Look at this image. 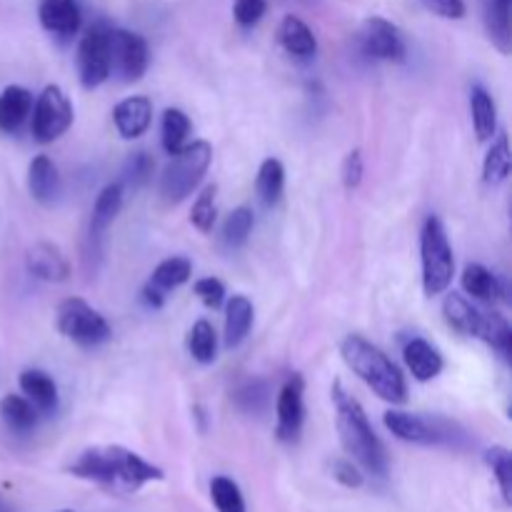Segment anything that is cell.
Returning a JSON list of instances; mask_svg holds the SVG:
<instances>
[{"instance_id":"23","label":"cell","mask_w":512,"mask_h":512,"mask_svg":"<svg viewBox=\"0 0 512 512\" xmlns=\"http://www.w3.org/2000/svg\"><path fill=\"white\" fill-rule=\"evenodd\" d=\"M33 110V95L23 85H8L0 93V133H18L30 118Z\"/></svg>"},{"instance_id":"19","label":"cell","mask_w":512,"mask_h":512,"mask_svg":"<svg viewBox=\"0 0 512 512\" xmlns=\"http://www.w3.org/2000/svg\"><path fill=\"white\" fill-rule=\"evenodd\" d=\"M123 195H125L123 183H110L105 185V188L98 193V198H95L93 213H90V228H88V238L90 243H93V248H100L103 235L108 233L110 223L118 218L120 208H123Z\"/></svg>"},{"instance_id":"32","label":"cell","mask_w":512,"mask_h":512,"mask_svg":"<svg viewBox=\"0 0 512 512\" xmlns=\"http://www.w3.org/2000/svg\"><path fill=\"white\" fill-rule=\"evenodd\" d=\"M188 353L195 363L210 365L218 358V335L208 320H198L188 333Z\"/></svg>"},{"instance_id":"43","label":"cell","mask_w":512,"mask_h":512,"mask_svg":"<svg viewBox=\"0 0 512 512\" xmlns=\"http://www.w3.org/2000/svg\"><path fill=\"white\" fill-rule=\"evenodd\" d=\"M425 8L430 10V13L440 15V18L445 20H460L465 18V0H423Z\"/></svg>"},{"instance_id":"39","label":"cell","mask_w":512,"mask_h":512,"mask_svg":"<svg viewBox=\"0 0 512 512\" xmlns=\"http://www.w3.org/2000/svg\"><path fill=\"white\" fill-rule=\"evenodd\" d=\"M265 10H268V0H235L233 18L243 28H253L263 20Z\"/></svg>"},{"instance_id":"1","label":"cell","mask_w":512,"mask_h":512,"mask_svg":"<svg viewBox=\"0 0 512 512\" xmlns=\"http://www.w3.org/2000/svg\"><path fill=\"white\" fill-rule=\"evenodd\" d=\"M68 470L75 478L88 480V483H95L100 488L110 490V493L120 495L138 493L143 485L158 483V480L165 478L158 465L148 463L138 453L123 448V445L88 448L85 453L78 455V460Z\"/></svg>"},{"instance_id":"29","label":"cell","mask_w":512,"mask_h":512,"mask_svg":"<svg viewBox=\"0 0 512 512\" xmlns=\"http://www.w3.org/2000/svg\"><path fill=\"white\" fill-rule=\"evenodd\" d=\"M255 190L263 205L273 208L280 203L285 190V165L278 158H265L258 168V178H255Z\"/></svg>"},{"instance_id":"41","label":"cell","mask_w":512,"mask_h":512,"mask_svg":"<svg viewBox=\"0 0 512 512\" xmlns=\"http://www.w3.org/2000/svg\"><path fill=\"white\" fill-rule=\"evenodd\" d=\"M363 173H365V163H363V153L360 150H350L343 160V185L348 190H355L360 183H363Z\"/></svg>"},{"instance_id":"5","label":"cell","mask_w":512,"mask_h":512,"mask_svg":"<svg viewBox=\"0 0 512 512\" xmlns=\"http://www.w3.org/2000/svg\"><path fill=\"white\" fill-rule=\"evenodd\" d=\"M210 163H213V145L208 140H193L170 155L168 165L160 175L158 193L168 205H178L203 183L205 173H208Z\"/></svg>"},{"instance_id":"27","label":"cell","mask_w":512,"mask_h":512,"mask_svg":"<svg viewBox=\"0 0 512 512\" xmlns=\"http://www.w3.org/2000/svg\"><path fill=\"white\" fill-rule=\"evenodd\" d=\"M0 418H3V423L8 425L13 433H30V430H35V425H38L40 420V413L35 410V405L30 403L25 395H5L3 400H0Z\"/></svg>"},{"instance_id":"12","label":"cell","mask_w":512,"mask_h":512,"mask_svg":"<svg viewBox=\"0 0 512 512\" xmlns=\"http://www.w3.org/2000/svg\"><path fill=\"white\" fill-rule=\"evenodd\" d=\"M110 58H113V70L123 75L125 83H138L150 65L148 43L133 30L110 28Z\"/></svg>"},{"instance_id":"44","label":"cell","mask_w":512,"mask_h":512,"mask_svg":"<svg viewBox=\"0 0 512 512\" xmlns=\"http://www.w3.org/2000/svg\"><path fill=\"white\" fill-rule=\"evenodd\" d=\"M60 512H70V510H60Z\"/></svg>"},{"instance_id":"20","label":"cell","mask_w":512,"mask_h":512,"mask_svg":"<svg viewBox=\"0 0 512 512\" xmlns=\"http://www.w3.org/2000/svg\"><path fill=\"white\" fill-rule=\"evenodd\" d=\"M405 365H408L410 375H413L418 383H428V380H435L445 368L443 355L438 353V348L428 343L423 338H413L405 343L403 348Z\"/></svg>"},{"instance_id":"38","label":"cell","mask_w":512,"mask_h":512,"mask_svg":"<svg viewBox=\"0 0 512 512\" xmlns=\"http://www.w3.org/2000/svg\"><path fill=\"white\" fill-rule=\"evenodd\" d=\"M235 403L245 413H260L268 405V385L263 380H250L235 393Z\"/></svg>"},{"instance_id":"25","label":"cell","mask_w":512,"mask_h":512,"mask_svg":"<svg viewBox=\"0 0 512 512\" xmlns=\"http://www.w3.org/2000/svg\"><path fill=\"white\" fill-rule=\"evenodd\" d=\"M470 113H473V128L478 140L485 143L498 135V105L483 85H473L470 90Z\"/></svg>"},{"instance_id":"8","label":"cell","mask_w":512,"mask_h":512,"mask_svg":"<svg viewBox=\"0 0 512 512\" xmlns=\"http://www.w3.org/2000/svg\"><path fill=\"white\" fill-rule=\"evenodd\" d=\"M383 423L390 433L403 443L413 445H455L458 438V425L438 415H418L405 413V410H388L383 415Z\"/></svg>"},{"instance_id":"10","label":"cell","mask_w":512,"mask_h":512,"mask_svg":"<svg viewBox=\"0 0 512 512\" xmlns=\"http://www.w3.org/2000/svg\"><path fill=\"white\" fill-rule=\"evenodd\" d=\"M113 73L110 58V28L105 23H95L85 30L78 45V78L85 90H95Z\"/></svg>"},{"instance_id":"42","label":"cell","mask_w":512,"mask_h":512,"mask_svg":"<svg viewBox=\"0 0 512 512\" xmlns=\"http://www.w3.org/2000/svg\"><path fill=\"white\" fill-rule=\"evenodd\" d=\"M333 478L338 480L340 485H345V488H360V485L365 483L363 470H360L350 458L333 460Z\"/></svg>"},{"instance_id":"22","label":"cell","mask_w":512,"mask_h":512,"mask_svg":"<svg viewBox=\"0 0 512 512\" xmlns=\"http://www.w3.org/2000/svg\"><path fill=\"white\" fill-rule=\"evenodd\" d=\"M278 43L293 58H313L318 53V38L298 15H285L278 25Z\"/></svg>"},{"instance_id":"4","label":"cell","mask_w":512,"mask_h":512,"mask_svg":"<svg viewBox=\"0 0 512 512\" xmlns=\"http://www.w3.org/2000/svg\"><path fill=\"white\" fill-rule=\"evenodd\" d=\"M443 315L448 325L468 338L483 340L485 345L508 358L512 350V330L510 323L500 313H485L478 305L470 303L465 295L448 293L443 303Z\"/></svg>"},{"instance_id":"34","label":"cell","mask_w":512,"mask_h":512,"mask_svg":"<svg viewBox=\"0 0 512 512\" xmlns=\"http://www.w3.org/2000/svg\"><path fill=\"white\" fill-rule=\"evenodd\" d=\"M485 465L490 468V473L498 480L500 495H503V503H512V455L503 445H493V448L485 450Z\"/></svg>"},{"instance_id":"37","label":"cell","mask_w":512,"mask_h":512,"mask_svg":"<svg viewBox=\"0 0 512 512\" xmlns=\"http://www.w3.org/2000/svg\"><path fill=\"white\" fill-rule=\"evenodd\" d=\"M153 168L155 163L148 153H143V150H140V153H133L123 168V185H130V188H143V185L150 180V175H153Z\"/></svg>"},{"instance_id":"7","label":"cell","mask_w":512,"mask_h":512,"mask_svg":"<svg viewBox=\"0 0 512 512\" xmlns=\"http://www.w3.org/2000/svg\"><path fill=\"white\" fill-rule=\"evenodd\" d=\"M55 325H58V333L65 340L85 350L100 348V345L113 338L108 320L93 305L85 303L83 298L63 300L58 305V313H55Z\"/></svg>"},{"instance_id":"2","label":"cell","mask_w":512,"mask_h":512,"mask_svg":"<svg viewBox=\"0 0 512 512\" xmlns=\"http://www.w3.org/2000/svg\"><path fill=\"white\" fill-rule=\"evenodd\" d=\"M330 398H333L335 408V428H338L340 443H343L348 458L365 473L375 475V478H385V473H388V453H385V445L375 435L360 400L353 398L340 380H335L333 388H330Z\"/></svg>"},{"instance_id":"17","label":"cell","mask_w":512,"mask_h":512,"mask_svg":"<svg viewBox=\"0 0 512 512\" xmlns=\"http://www.w3.org/2000/svg\"><path fill=\"white\" fill-rule=\"evenodd\" d=\"M28 190L30 198L38 205H43V208H50V205L58 203L63 183H60L58 165H55L48 155H35V158L30 160Z\"/></svg>"},{"instance_id":"21","label":"cell","mask_w":512,"mask_h":512,"mask_svg":"<svg viewBox=\"0 0 512 512\" xmlns=\"http://www.w3.org/2000/svg\"><path fill=\"white\" fill-rule=\"evenodd\" d=\"M18 385L40 415H53L58 410V385H55V380L45 370H23L18 378Z\"/></svg>"},{"instance_id":"28","label":"cell","mask_w":512,"mask_h":512,"mask_svg":"<svg viewBox=\"0 0 512 512\" xmlns=\"http://www.w3.org/2000/svg\"><path fill=\"white\" fill-rule=\"evenodd\" d=\"M510 3L512 0H485V25L488 35L500 53H510L512 30H510Z\"/></svg>"},{"instance_id":"11","label":"cell","mask_w":512,"mask_h":512,"mask_svg":"<svg viewBox=\"0 0 512 512\" xmlns=\"http://www.w3.org/2000/svg\"><path fill=\"white\" fill-rule=\"evenodd\" d=\"M358 45L363 55L373 60H385V63H403L408 55V45H405L403 33L395 23L373 15L360 25Z\"/></svg>"},{"instance_id":"26","label":"cell","mask_w":512,"mask_h":512,"mask_svg":"<svg viewBox=\"0 0 512 512\" xmlns=\"http://www.w3.org/2000/svg\"><path fill=\"white\" fill-rule=\"evenodd\" d=\"M460 285H463L465 295L480 300V303H498L503 298V288H500L498 278L480 263L465 265L463 275H460Z\"/></svg>"},{"instance_id":"6","label":"cell","mask_w":512,"mask_h":512,"mask_svg":"<svg viewBox=\"0 0 512 512\" xmlns=\"http://www.w3.org/2000/svg\"><path fill=\"white\" fill-rule=\"evenodd\" d=\"M420 263H423V290L435 298L450 288L455 278V258L448 233L440 218L430 215L420 233Z\"/></svg>"},{"instance_id":"24","label":"cell","mask_w":512,"mask_h":512,"mask_svg":"<svg viewBox=\"0 0 512 512\" xmlns=\"http://www.w3.org/2000/svg\"><path fill=\"white\" fill-rule=\"evenodd\" d=\"M253 315L255 308L248 295H233L228 300V305H225V348L233 350L243 345L250 328H253Z\"/></svg>"},{"instance_id":"30","label":"cell","mask_w":512,"mask_h":512,"mask_svg":"<svg viewBox=\"0 0 512 512\" xmlns=\"http://www.w3.org/2000/svg\"><path fill=\"white\" fill-rule=\"evenodd\" d=\"M190 133H193V123L188 115L180 108H168L163 113V123H160V143L168 155H175L188 145Z\"/></svg>"},{"instance_id":"3","label":"cell","mask_w":512,"mask_h":512,"mask_svg":"<svg viewBox=\"0 0 512 512\" xmlns=\"http://www.w3.org/2000/svg\"><path fill=\"white\" fill-rule=\"evenodd\" d=\"M340 355L345 365L378 395L380 400L393 405H403L408 400V383L405 375L378 345L370 343L363 335H348L340 343Z\"/></svg>"},{"instance_id":"14","label":"cell","mask_w":512,"mask_h":512,"mask_svg":"<svg viewBox=\"0 0 512 512\" xmlns=\"http://www.w3.org/2000/svg\"><path fill=\"white\" fill-rule=\"evenodd\" d=\"M193 275V263L185 255H170L163 263H158V268L150 275L148 285L143 288V300L148 308H163L165 298H168L170 290L185 285Z\"/></svg>"},{"instance_id":"35","label":"cell","mask_w":512,"mask_h":512,"mask_svg":"<svg viewBox=\"0 0 512 512\" xmlns=\"http://www.w3.org/2000/svg\"><path fill=\"white\" fill-rule=\"evenodd\" d=\"M218 185L210 183L205 185L203 193L198 195V200L193 203V210H190V223H193L195 230L200 233H213L215 218H218Z\"/></svg>"},{"instance_id":"16","label":"cell","mask_w":512,"mask_h":512,"mask_svg":"<svg viewBox=\"0 0 512 512\" xmlns=\"http://www.w3.org/2000/svg\"><path fill=\"white\" fill-rule=\"evenodd\" d=\"M25 265L33 278L45 280V283H65L70 275V263L63 250L55 243L40 240L25 255Z\"/></svg>"},{"instance_id":"31","label":"cell","mask_w":512,"mask_h":512,"mask_svg":"<svg viewBox=\"0 0 512 512\" xmlns=\"http://www.w3.org/2000/svg\"><path fill=\"white\" fill-rule=\"evenodd\" d=\"M512 168V153H510V140L508 135L500 133L495 135L493 145H490L488 155L483 160V180L488 185H500L508 180Z\"/></svg>"},{"instance_id":"15","label":"cell","mask_w":512,"mask_h":512,"mask_svg":"<svg viewBox=\"0 0 512 512\" xmlns=\"http://www.w3.org/2000/svg\"><path fill=\"white\" fill-rule=\"evenodd\" d=\"M113 123L120 138L135 140L148 133L153 123V100L148 95H130L113 108Z\"/></svg>"},{"instance_id":"36","label":"cell","mask_w":512,"mask_h":512,"mask_svg":"<svg viewBox=\"0 0 512 512\" xmlns=\"http://www.w3.org/2000/svg\"><path fill=\"white\" fill-rule=\"evenodd\" d=\"M210 500H213L218 512H248L245 510V498L240 493L238 483L225 475L210 480Z\"/></svg>"},{"instance_id":"9","label":"cell","mask_w":512,"mask_h":512,"mask_svg":"<svg viewBox=\"0 0 512 512\" xmlns=\"http://www.w3.org/2000/svg\"><path fill=\"white\" fill-rule=\"evenodd\" d=\"M73 103L60 85H45L30 110V133L38 143H53L73 125Z\"/></svg>"},{"instance_id":"40","label":"cell","mask_w":512,"mask_h":512,"mask_svg":"<svg viewBox=\"0 0 512 512\" xmlns=\"http://www.w3.org/2000/svg\"><path fill=\"white\" fill-rule=\"evenodd\" d=\"M193 293L210 310H218L225 303V285L218 278H203L193 285Z\"/></svg>"},{"instance_id":"18","label":"cell","mask_w":512,"mask_h":512,"mask_svg":"<svg viewBox=\"0 0 512 512\" xmlns=\"http://www.w3.org/2000/svg\"><path fill=\"white\" fill-rule=\"evenodd\" d=\"M38 20L48 33L70 38L83 25V10L78 0H40Z\"/></svg>"},{"instance_id":"33","label":"cell","mask_w":512,"mask_h":512,"mask_svg":"<svg viewBox=\"0 0 512 512\" xmlns=\"http://www.w3.org/2000/svg\"><path fill=\"white\" fill-rule=\"evenodd\" d=\"M253 225H255L253 210L245 208V205H240V208H235L233 213H230L228 218H225L223 233H220V240H223V245L228 250L243 248V245L248 243L250 233H253Z\"/></svg>"},{"instance_id":"13","label":"cell","mask_w":512,"mask_h":512,"mask_svg":"<svg viewBox=\"0 0 512 512\" xmlns=\"http://www.w3.org/2000/svg\"><path fill=\"white\" fill-rule=\"evenodd\" d=\"M275 418H278V428H275L278 440L295 443L305 423V380L298 373L288 375L280 385L278 398H275Z\"/></svg>"}]
</instances>
